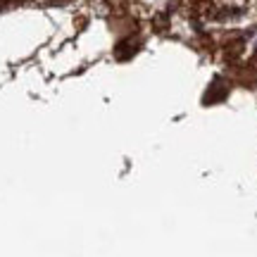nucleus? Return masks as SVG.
Masks as SVG:
<instances>
[]
</instances>
